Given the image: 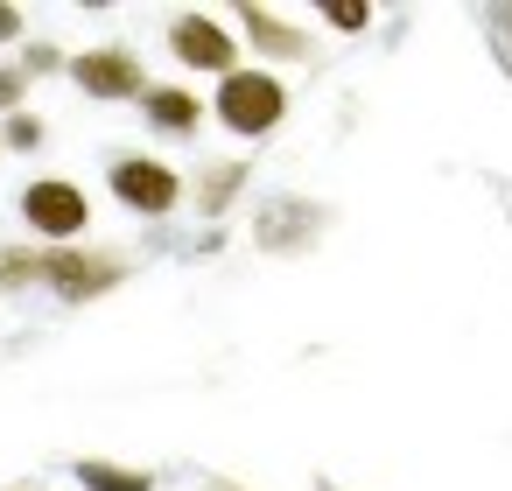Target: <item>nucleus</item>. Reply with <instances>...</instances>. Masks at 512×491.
<instances>
[{
    "mask_svg": "<svg viewBox=\"0 0 512 491\" xmlns=\"http://www.w3.org/2000/svg\"><path fill=\"white\" fill-rule=\"evenodd\" d=\"M204 106H211V120H218L232 141H274V134L288 127V113H295V85H288L281 71L239 64L232 78H218V85L204 92Z\"/></svg>",
    "mask_w": 512,
    "mask_h": 491,
    "instance_id": "nucleus-1",
    "label": "nucleus"
},
{
    "mask_svg": "<svg viewBox=\"0 0 512 491\" xmlns=\"http://www.w3.org/2000/svg\"><path fill=\"white\" fill-rule=\"evenodd\" d=\"M106 197H113L120 211H134L141 225H176L190 183H183V169H176L169 155H155V148H113V155H106Z\"/></svg>",
    "mask_w": 512,
    "mask_h": 491,
    "instance_id": "nucleus-2",
    "label": "nucleus"
},
{
    "mask_svg": "<svg viewBox=\"0 0 512 491\" xmlns=\"http://www.w3.org/2000/svg\"><path fill=\"white\" fill-rule=\"evenodd\" d=\"M337 225V204L323 197H302V190H267L253 197V218H246V239L260 260H309Z\"/></svg>",
    "mask_w": 512,
    "mask_h": 491,
    "instance_id": "nucleus-3",
    "label": "nucleus"
},
{
    "mask_svg": "<svg viewBox=\"0 0 512 491\" xmlns=\"http://www.w3.org/2000/svg\"><path fill=\"white\" fill-rule=\"evenodd\" d=\"M162 50H169V64L183 71V85H218V78H232V71L246 64V50H239L225 8H176V15L162 22Z\"/></svg>",
    "mask_w": 512,
    "mask_h": 491,
    "instance_id": "nucleus-4",
    "label": "nucleus"
},
{
    "mask_svg": "<svg viewBox=\"0 0 512 491\" xmlns=\"http://www.w3.org/2000/svg\"><path fill=\"white\" fill-rule=\"evenodd\" d=\"M134 281V253L127 246H50L43 253V295L57 309H85V302H106L113 288Z\"/></svg>",
    "mask_w": 512,
    "mask_h": 491,
    "instance_id": "nucleus-5",
    "label": "nucleus"
},
{
    "mask_svg": "<svg viewBox=\"0 0 512 491\" xmlns=\"http://www.w3.org/2000/svg\"><path fill=\"white\" fill-rule=\"evenodd\" d=\"M15 211H22V225L43 253L50 246H85V232H92V197H85L78 176H29Z\"/></svg>",
    "mask_w": 512,
    "mask_h": 491,
    "instance_id": "nucleus-6",
    "label": "nucleus"
},
{
    "mask_svg": "<svg viewBox=\"0 0 512 491\" xmlns=\"http://www.w3.org/2000/svg\"><path fill=\"white\" fill-rule=\"evenodd\" d=\"M232 36L239 50L260 64V71H295V64H316L323 57V36L281 8H267V0H246V8H232Z\"/></svg>",
    "mask_w": 512,
    "mask_h": 491,
    "instance_id": "nucleus-7",
    "label": "nucleus"
},
{
    "mask_svg": "<svg viewBox=\"0 0 512 491\" xmlns=\"http://www.w3.org/2000/svg\"><path fill=\"white\" fill-rule=\"evenodd\" d=\"M64 78H71L92 106H141V92L155 85V78H148V57H141L127 36H106V43L78 50Z\"/></svg>",
    "mask_w": 512,
    "mask_h": 491,
    "instance_id": "nucleus-8",
    "label": "nucleus"
},
{
    "mask_svg": "<svg viewBox=\"0 0 512 491\" xmlns=\"http://www.w3.org/2000/svg\"><path fill=\"white\" fill-rule=\"evenodd\" d=\"M183 183H190L183 211H190L197 225H225V218L253 197V155H211V162H197Z\"/></svg>",
    "mask_w": 512,
    "mask_h": 491,
    "instance_id": "nucleus-9",
    "label": "nucleus"
},
{
    "mask_svg": "<svg viewBox=\"0 0 512 491\" xmlns=\"http://www.w3.org/2000/svg\"><path fill=\"white\" fill-rule=\"evenodd\" d=\"M134 113H141V127H148L155 141H169V148H176V141H197V134L211 127L204 92H197V85H183V78H155V85L141 92V106H134Z\"/></svg>",
    "mask_w": 512,
    "mask_h": 491,
    "instance_id": "nucleus-10",
    "label": "nucleus"
},
{
    "mask_svg": "<svg viewBox=\"0 0 512 491\" xmlns=\"http://www.w3.org/2000/svg\"><path fill=\"white\" fill-rule=\"evenodd\" d=\"M71 484H85V491H162V477L148 463H120V456H78Z\"/></svg>",
    "mask_w": 512,
    "mask_h": 491,
    "instance_id": "nucleus-11",
    "label": "nucleus"
},
{
    "mask_svg": "<svg viewBox=\"0 0 512 491\" xmlns=\"http://www.w3.org/2000/svg\"><path fill=\"white\" fill-rule=\"evenodd\" d=\"M43 288V246L36 239H8L0 246V302H22Z\"/></svg>",
    "mask_w": 512,
    "mask_h": 491,
    "instance_id": "nucleus-12",
    "label": "nucleus"
},
{
    "mask_svg": "<svg viewBox=\"0 0 512 491\" xmlns=\"http://www.w3.org/2000/svg\"><path fill=\"white\" fill-rule=\"evenodd\" d=\"M470 29L484 36V50H491V64H498V78L512 85V0H484V8H470Z\"/></svg>",
    "mask_w": 512,
    "mask_h": 491,
    "instance_id": "nucleus-13",
    "label": "nucleus"
},
{
    "mask_svg": "<svg viewBox=\"0 0 512 491\" xmlns=\"http://www.w3.org/2000/svg\"><path fill=\"white\" fill-rule=\"evenodd\" d=\"M379 8L372 0H316V36H372Z\"/></svg>",
    "mask_w": 512,
    "mask_h": 491,
    "instance_id": "nucleus-14",
    "label": "nucleus"
},
{
    "mask_svg": "<svg viewBox=\"0 0 512 491\" xmlns=\"http://www.w3.org/2000/svg\"><path fill=\"white\" fill-rule=\"evenodd\" d=\"M15 71H22L29 85H50V78H64V71H71V50H64L57 36H29V43L15 50Z\"/></svg>",
    "mask_w": 512,
    "mask_h": 491,
    "instance_id": "nucleus-15",
    "label": "nucleus"
},
{
    "mask_svg": "<svg viewBox=\"0 0 512 491\" xmlns=\"http://www.w3.org/2000/svg\"><path fill=\"white\" fill-rule=\"evenodd\" d=\"M43 148H50V120L36 106H22V113L0 120V155H43Z\"/></svg>",
    "mask_w": 512,
    "mask_h": 491,
    "instance_id": "nucleus-16",
    "label": "nucleus"
},
{
    "mask_svg": "<svg viewBox=\"0 0 512 491\" xmlns=\"http://www.w3.org/2000/svg\"><path fill=\"white\" fill-rule=\"evenodd\" d=\"M29 92H36V85L15 71V57H0V120H8V113H22V106H29Z\"/></svg>",
    "mask_w": 512,
    "mask_h": 491,
    "instance_id": "nucleus-17",
    "label": "nucleus"
},
{
    "mask_svg": "<svg viewBox=\"0 0 512 491\" xmlns=\"http://www.w3.org/2000/svg\"><path fill=\"white\" fill-rule=\"evenodd\" d=\"M36 29H29V8H15V0H0V50H22Z\"/></svg>",
    "mask_w": 512,
    "mask_h": 491,
    "instance_id": "nucleus-18",
    "label": "nucleus"
},
{
    "mask_svg": "<svg viewBox=\"0 0 512 491\" xmlns=\"http://www.w3.org/2000/svg\"><path fill=\"white\" fill-rule=\"evenodd\" d=\"M491 197H498V211L512 218V183H505V176H491Z\"/></svg>",
    "mask_w": 512,
    "mask_h": 491,
    "instance_id": "nucleus-19",
    "label": "nucleus"
},
{
    "mask_svg": "<svg viewBox=\"0 0 512 491\" xmlns=\"http://www.w3.org/2000/svg\"><path fill=\"white\" fill-rule=\"evenodd\" d=\"M204 491H253V484H232V477H211Z\"/></svg>",
    "mask_w": 512,
    "mask_h": 491,
    "instance_id": "nucleus-20",
    "label": "nucleus"
},
{
    "mask_svg": "<svg viewBox=\"0 0 512 491\" xmlns=\"http://www.w3.org/2000/svg\"><path fill=\"white\" fill-rule=\"evenodd\" d=\"M0 491H36V484H29V477H22V484H0Z\"/></svg>",
    "mask_w": 512,
    "mask_h": 491,
    "instance_id": "nucleus-21",
    "label": "nucleus"
},
{
    "mask_svg": "<svg viewBox=\"0 0 512 491\" xmlns=\"http://www.w3.org/2000/svg\"><path fill=\"white\" fill-rule=\"evenodd\" d=\"M316 491H344V484H330V477H316Z\"/></svg>",
    "mask_w": 512,
    "mask_h": 491,
    "instance_id": "nucleus-22",
    "label": "nucleus"
}]
</instances>
